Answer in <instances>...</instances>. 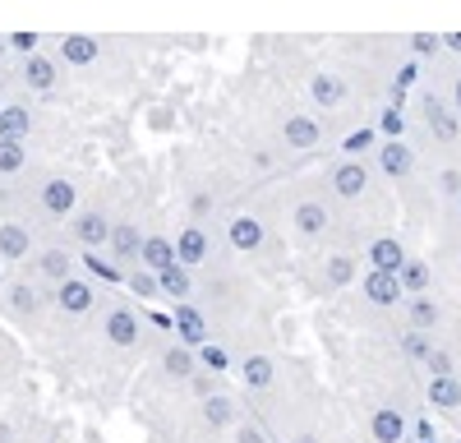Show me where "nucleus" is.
<instances>
[{"label": "nucleus", "instance_id": "f257e3e1", "mask_svg": "<svg viewBox=\"0 0 461 443\" xmlns=\"http://www.w3.org/2000/svg\"><path fill=\"white\" fill-rule=\"evenodd\" d=\"M402 273H388V268H374L369 277H365V295L374 305H397L402 301Z\"/></svg>", "mask_w": 461, "mask_h": 443}, {"label": "nucleus", "instance_id": "f03ea898", "mask_svg": "<svg viewBox=\"0 0 461 443\" xmlns=\"http://www.w3.org/2000/svg\"><path fill=\"white\" fill-rule=\"evenodd\" d=\"M369 434H374V443H402L406 438V416L397 411V406H378V411L369 416Z\"/></svg>", "mask_w": 461, "mask_h": 443}, {"label": "nucleus", "instance_id": "7ed1b4c3", "mask_svg": "<svg viewBox=\"0 0 461 443\" xmlns=\"http://www.w3.org/2000/svg\"><path fill=\"white\" fill-rule=\"evenodd\" d=\"M176 332L185 347H208V323L194 305H176Z\"/></svg>", "mask_w": 461, "mask_h": 443}, {"label": "nucleus", "instance_id": "20e7f679", "mask_svg": "<svg viewBox=\"0 0 461 443\" xmlns=\"http://www.w3.org/2000/svg\"><path fill=\"white\" fill-rule=\"evenodd\" d=\"M332 185H337L341 199H360V194L369 190V171H365L360 162H341L337 176H332Z\"/></svg>", "mask_w": 461, "mask_h": 443}, {"label": "nucleus", "instance_id": "39448f33", "mask_svg": "<svg viewBox=\"0 0 461 443\" xmlns=\"http://www.w3.org/2000/svg\"><path fill=\"white\" fill-rule=\"evenodd\" d=\"M378 167L388 171L393 180H402V176H411V167H415V153L402 143V139H393V143H383V153H378Z\"/></svg>", "mask_w": 461, "mask_h": 443}, {"label": "nucleus", "instance_id": "423d86ee", "mask_svg": "<svg viewBox=\"0 0 461 443\" xmlns=\"http://www.w3.org/2000/svg\"><path fill=\"white\" fill-rule=\"evenodd\" d=\"M369 264H374V268H388V273H402V264H406V249H402V240H393V236H378V240L369 245Z\"/></svg>", "mask_w": 461, "mask_h": 443}, {"label": "nucleus", "instance_id": "0eeeda50", "mask_svg": "<svg viewBox=\"0 0 461 443\" xmlns=\"http://www.w3.org/2000/svg\"><path fill=\"white\" fill-rule=\"evenodd\" d=\"M429 402L438 411H456L461 406V379L456 375H429Z\"/></svg>", "mask_w": 461, "mask_h": 443}, {"label": "nucleus", "instance_id": "6e6552de", "mask_svg": "<svg viewBox=\"0 0 461 443\" xmlns=\"http://www.w3.org/2000/svg\"><path fill=\"white\" fill-rule=\"evenodd\" d=\"M60 310H65V314H84V310H93V286L79 282V277H65V282H60Z\"/></svg>", "mask_w": 461, "mask_h": 443}, {"label": "nucleus", "instance_id": "1a4fd4ad", "mask_svg": "<svg viewBox=\"0 0 461 443\" xmlns=\"http://www.w3.org/2000/svg\"><path fill=\"white\" fill-rule=\"evenodd\" d=\"M106 338H111L115 347H134V342H139V319H134L130 310H115V314L106 319Z\"/></svg>", "mask_w": 461, "mask_h": 443}, {"label": "nucleus", "instance_id": "9d476101", "mask_svg": "<svg viewBox=\"0 0 461 443\" xmlns=\"http://www.w3.org/2000/svg\"><path fill=\"white\" fill-rule=\"evenodd\" d=\"M319 139H323L319 121H310V116H291V121H286V143H291V148H314Z\"/></svg>", "mask_w": 461, "mask_h": 443}, {"label": "nucleus", "instance_id": "9b49d317", "mask_svg": "<svg viewBox=\"0 0 461 443\" xmlns=\"http://www.w3.org/2000/svg\"><path fill=\"white\" fill-rule=\"evenodd\" d=\"M74 185L69 180H47V190H42V203H47V212H56V217H65L69 208H74Z\"/></svg>", "mask_w": 461, "mask_h": 443}, {"label": "nucleus", "instance_id": "f8f14e48", "mask_svg": "<svg viewBox=\"0 0 461 443\" xmlns=\"http://www.w3.org/2000/svg\"><path fill=\"white\" fill-rule=\"evenodd\" d=\"M143 264H148L152 273H162V268L180 264V254L171 249V240H162V236H152V240H143Z\"/></svg>", "mask_w": 461, "mask_h": 443}, {"label": "nucleus", "instance_id": "ddd939ff", "mask_svg": "<svg viewBox=\"0 0 461 443\" xmlns=\"http://www.w3.org/2000/svg\"><path fill=\"white\" fill-rule=\"evenodd\" d=\"M28 245H32L28 227H19V222H5V227H0V254L5 258H23Z\"/></svg>", "mask_w": 461, "mask_h": 443}, {"label": "nucleus", "instance_id": "4468645a", "mask_svg": "<svg viewBox=\"0 0 461 443\" xmlns=\"http://www.w3.org/2000/svg\"><path fill=\"white\" fill-rule=\"evenodd\" d=\"M176 254H180V264H185V268H194L199 258L208 254V236H203L199 227H189V231H180V245H176Z\"/></svg>", "mask_w": 461, "mask_h": 443}, {"label": "nucleus", "instance_id": "2eb2a0df", "mask_svg": "<svg viewBox=\"0 0 461 443\" xmlns=\"http://www.w3.org/2000/svg\"><path fill=\"white\" fill-rule=\"evenodd\" d=\"M295 231H304V236L328 231V208L323 203H300L295 208Z\"/></svg>", "mask_w": 461, "mask_h": 443}, {"label": "nucleus", "instance_id": "dca6fc26", "mask_svg": "<svg viewBox=\"0 0 461 443\" xmlns=\"http://www.w3.org/2000/svg\"><path fill=\"white\" fill-rule=\"evenodd\" d=\"M230 245H236V249H258L263 245V227L254 217H236V222H230Z\"/></svg>", "mask_w": 461, "mask_h": 443}, {"label": "nucleus", "instance_id": "f3484780", "mask_svg": "<svg viewBox=\"0 0 461 443\" xmlns=\"http://www.w3.org/2000/svg\"><path fill=\"white\" fill-rule=\"evenodd\" d=\"M74 231H79V240L88 245V249H97L106 236H111V227H106V222H102V212H84L79 222H74Z\"/></svg>", "mask_w": 461, "mask_h": 443}, {"label": "nucleus", "instance_id": "a211bd4d", "mask_svg": "<svg viewBox=\"0 0 461 443\" xmlns=\"http://www.w3.org/2000/svg\"><path fill=\"white\" fill-rule=\"evenodd\" d=\"M310 97H314L319 106H337V102L346 97V84H341V79H332V74H319V79L310 84Z\"/></svg>", "mask_w": 461, "mask_h": 443}, {"label": "nucleus", "instance_id": "6ab92c4d", "mask_svg": "<svg viewBox=\"0 0 461 443\" xmlns=\"http://www.w3.org/2000/svg\"><path fill=\"white\" fill-rule=\"evenodd\" d=\"M240 369H245V384L249 388H267V384H273V375H277V365L267 360V356H249Z\"/></svg>", "mask_w": 461, "mask_h": 443}, {"label": "nucleus", "instance_id": "aec40b11", "mask_svg": "<svg viewBox=\"0 0 461 443\" xmlns=\"http://www.w3.org/2000/svg\"><path fill=\"white\" fill-rule=\"evenodd\" d=\"M425 116H429V130L438 134V139H456V121H452V111L443 106V102H425Z\"/></svg>", "mask_w": 461, "mask_h": 443}, {"label": "nucleus", "instance_id": "412c9836", "mask_svg": "<svg viewBox=\"0 0 461 443\" xmlns=\"http://www.w3.org/2000/svg\"><path fill=\"white\" fill-rule=\"evenodd\" d=\"M65 60H74V65H93V60H97V42H93V37H84V32L65 37Z\"/></svg>", "mask_w": 461, "mask_h": 443}, {"label": "nucleus", "instance_id": "4be33fe9", "mask_svg": "<svg viewBox=\"0 0 461 443\" xmlns=\"http://www.w3.org/2000/svg\"><path fill=\"white\" fill-rule=\"evenodd\" d=\"M406 310H411V328H425V332H429V328L438 323V305L429 301V295H411Z\"/></svg>", "mask_w": 461, "mask_h": 443}, {"label": "nucleus", "instance_id": "5701e85b", "mask_svg": "<svg viewBox=\"0 0 461 443\" xmlns=\"http://www.w3.org/2000/svg\"><path fill=\"white\" fill-rule=\"evenodd\" d=\"M402 286H406L411 295H425V286H429V264L406 258V264H402Z\"/></svg>", "mask_w": 461, "mask_h": 443}, {"label": "nucleus", "instance_id": "b1692460", "mask_svg": "<svg viewBox=\"0 0 461 443\" xmlns=\"http://www.w3.org/2000/svg\"><path fill=\"white\" fill-rule=\"evenodd\" d=\"M28 134V111L23 106H5L0 111V139H23Z\"/></svg>", "mask_w": 461, "mask_h": 443}, {"label": "nucleus", "instance_id": "393cba45", "mask_svg": "<svg viewBox=\"0 0 461 443\" xmlns=\"http://www.w3.org/2000/svg\"><path fill=\"white\" fill-rule=\"evenodd\" d=\"M162 365H167L171 379H189V375H194V356H189V347H171L162 356Z\"/></svg>", "mask_w": 461, "mask_h": 443}, {"label": "nucleus", "instance_id": "a878e982", "mask_svg": "<svg viewBox=\"0 0 461 443\" xmlns=\"http://www.w3.org/2000/svg\"><path fill=\"white\" fill-rule=\"evenodd\" d=\"M158 277H162V291L176 295V301H185V295H189V273H185V264H171V268H162Z\"/></svg>", "mask_w": 461, "mask_h": 443}, {"label": "nucleus", "instance_id": "bb28decb", "mask_svg": "<svg viewBox=\"0 0 461 443\" xmlns=\"http://www.w3.org/2000/svg\"><path fill=\"white\" fill-rule=\"evenodd\" d=\"M28 84L32 88H51L56 84V65L47 56H28Z\"/></svg>", "mask_w": 461, "mask_h": 443}, {"label": "nucleus", "instance_id": "cd10ccee", "mask_svg": "<svg viewBox=\"0 0 461 443\" xmlns=\"http://www.w3.org/2000/svg\"><path fill=\"white\" fill-rule=\"evenodd\" d=\"M23 167V139H0V171H19Z\"/></svg>", "mask_w": 461, "mask_h": 443}, {"label": "nucleus", "instance_id": "c85d7f7f", "mask_svg": "<svg viewBox=\"0 0 461 443\" xmlns=\"http://www.w3.org/2000/svg\"><path fill=\"white\" fill-rule=\"evenodd\" d=\"M42 273H47L51 282H65V277H69V254H65V249H47V254H42Z\"/></svg>", "mask_w": 461, "mask_h": 443}, {"label": "nucleus", "instance_id": "c756f323", "mask_svg": "<svg viewBox=\"0 0 461 443\" xmlns=\"http://www.w3.org/2000/svg\"><path fill=\"white\" fill-rule=\"evenodd\" d=\"M402 347H406V356H411V360H429V351H434V347H429V338H425V328H411L406 338H402Z\"/></svg>", "mask_w": 461, "mask_h": 443}, {"label": "nucleus", "instance_id": "7c9ffc66", "mask_svg": "<svg viewBox=\"0 0 461 443\" xmlns=\"http://www.w3.org/2000/svg\"><path fill=\"white\" fill-rule=\"evenodd\" d=\"M351 277H356V264H351V258H346V254L328 258V282H332V286H346Z\"/></svg>", "mask_w": 461, "mask_h": 443}, {"label": "nucleus", "instance_id": "2f4dec72", "mask_svg": "<svg viewBox=\"0 0 461 443\" xmlns=\"http://www.w3.org/2000/svg\"><path fill=\"white\" fill-rule=\"evenodd\" d=\"M130 291H134V295H143V301H152V295L162 291V277H152V273H134V277H130Z\"/></svg>", "mask_w": 461, "mask_h": 443}, {"label": "nucleus", "instance_id": "473e14b6", "mask_svg": "<svg viewBox=\"0 0 461 443\" xmlns=\"http://www.w3.org/2000/svg\"><path fill=\"white\" fill-rule=\"evenodd\" d=\"M203 420H208V425H226V420H230V402H226V397H208V402H203Z\"/></svg>", "mask_w": 461, "mask_h": 443}, {"label": "nucleus", "instance_id": "72a5a7b5", "mask_svg": "<svg viewBox=\"0 0 461 443\" xmlns=\"http://www.w3.org/2000/svg\"><path fill=\"white\" fill-rule=\"evenodd\" d=\"M84 268H88V273H93V277H102V282H121V273H115V268H111V264H102V258H97V254H93V249H88V254H84Z\"/></svg>", "mask_w": 461, "mask_h": 443}, {"label": "nucleus", "instance_id": "f704fd0d", "mask_svg": "<svg viewBox=\"0 0 461 443\" xmlns=\"http://www.w3.org/2000/svg\"><path fill=\"white\" fill-rule=\"evenodd\" d=\"M378 125H383V134H393V139H397V134L406 130V121H402V106L393 102L388 111H383V121H378Z\"/></svg>", "mask_w": 461, "mask_h": 443}, {"label": "nucleus", "instance_id": "c9c22d12", "mask_svg": "<svg viewBox=\"0 0 461 443\" xmlns=\"http://www.w3.org/2000/svg\"><path fill=\"white\" fill-rule=\"evenodd\" d=\"M115 249H121V254H143L139 231H134V227H121V231H115Z\"/></svg>", "mask_w": 461, "mask_h": 443}, {"label": "nucleus", "instance_id": "e433bc0d", "mask_svg": "<svg viewBox=\"0 0 461 443\" xmlns=\"http://www.w3.org/2000/svg\"><path fill=\"white\" fill-rule=\"evenodd\" d=\"M369 143H374V130H356V134H346V153H365Z\"/></svg>", "mask_w": 461, "mask_h": 443}, {"label": "nucleus", "instance_id": "4c0bfd02", "mask_svg": "<svg viewBox=\"0 0 461 443\" xmlns=\"http://www.w3.org/2000/svg\"><path fill=\"white\" fill-rule=\"evenodd\" d=\"M425 365H429V375H452V356L447 351H429Z\"/></svg>", "mask_w": 461, "mask_h": 443}, {"label": "nucleus", "instance_id": "58836bf2", "mask_svg": "<svg viewBox=\"0 0 461 443\" xmlns=\"http://www.w3.org/2000/svg\"><path fill=\"white\" fill-rule=\"evenodd\" d=\"M10 295H14V310H32L37 305V291L32 286H14Z\"/></svg>", "mask_w": 461, "mask_h": 443}, {"label": "nucleus", "instance_id": "ea45409f", "mask_svg": "<svg viewBox=\"0 0 461 443\" xmlns=\"http://www.w3.org/2000/svg\"><path fill=\"white\" fill-rule=\"evenodd\" d=\"M199 356H203L208 369H226V351L221 347H199Z\"/></svg>", "mask_w": 461, "mask_h": 443}, {"label": "nucleus", "instance_id": "a19ab883", "mask_svg": "<svg viewBox=\"0 0 461 443\" xmlns=\"http://www.w3.org/2000/svg\"><path fill=\"white\" fill-rule=\"evenodd\" d=\"M434 47H438V37H429V32H415V51H420V56H429Z\"/></svg>", "mask_w": 461, "mask_h": 443}, {"label": "nucleus", "instance_id": "79ce46f5", "mask_svg": "<svg viewBox=\"0 0 461 443\" xmlns=\"http://www.w3.org/2000/svg\"><path fill=\"white\" fill-rule=\"evenodd\" d=\"M236 443H263V434H258V429H254V425H245V429H240V434H236Z\"/></svg>", "mask_w": 461, "mask_h": 443}, {"label": "nucleus", "instance_id": "37998d69", "mask_svg": "<svg viewBox=\"0 0 461 443\" xmlns=\"http://www.w3.org/2000/svg\"><path fill=\"white\" fill-rule=\"evenodd\" d=\"M14 47H23V51H28V47H37V37H32V32H14Z\"/></svg>", "mask_w": 461, "mask_h": 443}, {"label": "nucleus", "instance_id": "c03bdc74", "mask_svg": "<svg viewBox=\"0 0 461 443\" xmlns=\"http://www.w3.org/2000/svg\"><path fill=\"white\" fill-rule=\"evenodd\" d=\"M447 47H452V51H461V32H452V37H447Z\"/></svg>", "mask_w": 461, "mask_h": 443}, {"label": "nucleus", "instance_id": "a18cd8bd", "mask_svg": "<svg viewBox=\"0 0 461 443\" xmlns=\"http://www.w3.org/2000/svg\"><path fill=\"white\" fill-rule=\"evenodd\" d=\"M452 97H456V106H461V79H456V88H452Z\"/></svg>", "mask_w": 461, "mask_h": 443}, {"label": "nucleus", "instance_id": "49530a36", "mask_svg": "<svg viewBox=\"0 0 461 443\" xmlns=\"http://www.w3.org/2000/svg\"><path fill=\"white\" fill-rule=\"evenodd\" d=\"M420 443H438V438H420Z\"/></svg>", "mask_w": 461, "mask_h": 443}, {"label": "nucleus", "instance_id": "de8ad7c7", "mask_svg": "<svg viewBox=\"0 0 461 443\" xmlns=\"http://www.w3.org/2000/svg\"><path fill=\"white\" fill-rule=\"evenodd\" d=\"M456 212H461V194H456Z\"/></svg>", "mask_w": 461, "mask_h": 443}, {"label": "nucleus", "instance_id": "09e8293b", "mask_svg": "<svg viewBox=\"0 0 461 443\" xmlns=\"http://www.w3.org/2000/svg\"><path fill=\"white\" fill-rule=\"evenodd\" d=\"M300 443H314V438H300Z\"/></svg>", "mask_w": 461, "mask_h": 443}, {"label": "nucleus", "instance_id": "8fccbe9b", "mask_svg": "<svg viewBox=\"0 0 461 443\" xmlns=\"http://www.w3.org/2000/svg\"><path fill=\"white\" fill-rule=\"evenodd\" d=\"M0 51H5V47H0Z\"/></svg>", "mask_w": 461, "mask_h": 443}, {"label": "nucleus", "instance_id": "3c124183", "mask_svg": "<svg viewBox=\"0 0 461 443\" xmlns=\"http://www.w3.org/2000/svg\"><path fill=\"white\" fill-rule=\"evenodd\" d=\"M0 111H5V106H0Z\"/></svg>", "mask_w": 461, "mask_h": 443}]
</instances>
